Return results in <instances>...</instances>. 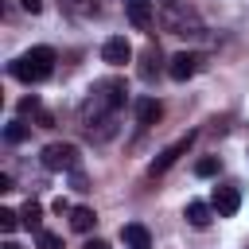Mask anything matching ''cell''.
I'll list each match as a JSON object with an SVG mask.
<instances>
[{"instance_id":"6da1fadb","label":"cell","mask_w":249,"mask_h":249,"mask_svg":"<svg viewBox=\"0 0 249 249\" xmlns=\"http://www.w3.org/2000/svg\"><path fill=\"white\" fill-rule=\"evenodd\" d=\"M51 70H54V51H51V47H31V51H23V54L8 66V74L19 78V82H47Z\"/></svg>"},{"instance_id":"7a4b0ae2","label":"cell","mask_w":249,"mask_h":249,"mask_svg":"<svg viewBox=\"0 0 249 249\" xmlns=\"http://www.w3.org/2000/svg\"><path fill=\"white\" fill-rule=\"evenodd\" d=\"M163 8H167V12H163V23H167V31H171V35L198 39V35L206 31L195 8H187V4H179V0H171V4H163Z\"/></svg>"},{"instance_id":"3957f363","label":"cell","mask_w":249,"mask_h":249,"mask_svg":"<svg viewBox=\"0 0 249 249\" xmlns=\"http://www.w3.org/2000/svg\"><path fill=\"white\" fill-rule=\"evenodd\" d=\"M78 163H82V156H78L74 144H47L43 148V167L47 171H78Z\"/></svg>"},{"instance_id":"277c9868","label":"cell","mask_w":249,"mask_h":249,"mask_svg":"<svg viewBox=\"0 0 249 249\" xmlns=\"http://www.w3.org/2000/svg\"><path fill=\"white\" fill-rule=\"evenodd\" d=\"M195 136H198V132H187V136H179L175 144H167V148H163V152H160V156L152 160L148 175H152V179H156V175H163V171H167V167H171V163H175V160H179V156H183V152H187V148L195 144Z\"/></svg>"},{"instance_id":"5b68a950","label":"cell","mask_w":249,"mask_h":249,"mask_svg":"<svg viewBox=\"0 0 249 249\" xmlns=\"http://www.w3.org/2000/svg\"><path fill=\"white\" fill-rule=\"evenodd\" d=\"M132 58V43L124 39V35H109L105 43H101V62H109V66H124Z\"/></svg>"},{"instance_id":"8992f818","label":"cell","mask_w":249,"mask_h":249,"mask_svg":"<svg viewBox=\"0 0 249 249\" xmlns=\"http://www.w3.org/2000/svg\"><path fill=\"white\" fill-rule=\"evenodd\" d=\"M198 66H202V58H198L195 51H179V54H171V62H167V74H171L175 82H187V78L198 74Z\"/></svg>"},{"instance_id":"52a82bcc","label":"cell","mask_w":249,"mask_h":249,"mask_svg":"<svg viewBox=\"0 0 249 249\" xmlns=\"http://www.w3.org/2000/svg\"><path fill=\"white\" fill-rule=\"evenodd\" d=\"M210 206H214V214H222V218H233V214L241 210V195H237V187H214V195H210Z\"/></svg>"},{"instance_id":"ba28073f","label":"cell","mask_w":249,"mask_h":249,"mask_svg":"<svg viewBox=\"0 0 249 249\" xmlns=\"http://www.w3.org/2000/svg\"><path fill=\"white\" fill-rule=\"evenodd\" d=\"M124 16L132 19V27L148 31L152 19H156V0H124Z\"/></svg>"},{"instance_id":"9c48e42d","label":"cell","mask_w":249,"mask_h":249,"mask_svg":"<svg viewBox=\"0 0 249 249\" xmlns=\"http://www.w3.org/2000/svg\"><path fill=\"white\" fill-rule=\"evenodd\" d=\"M121 241H124L128 249H152V233H148V226H140V222L121 226Z\"/></svg>"},{"instance_id":"30bf717a","label":"cell","mask_w":249,"mask_h":249,"mask_svg":"<svg viewBox=\"0 0 249 249\" xmlns=\"http://www.w3.org/2000/svg\"><path fill=\"white\" fill-rule=\"evenodd\" d=\"M160 117H163V105H160L156 97H140V101H136V124L152 128V124H156Z\"/></svg>"},{"instance_id":"8fae6325","label":"cell","mask_w":249,"mask_h":249,"mask_svg":"<svg viewBox=\"0 0 249 249\" xmlns=\"http://www.w3.org/2000/svg\"><path fill=\"white\" fill-rule=\"evenodd\" d=\"M160 66H163L160 47H156V43H152V47H144V54H140V78H144V82H152V78L160 74Z\"/></svg>"},{"instance_id":"7c38bea8","label":"cell","mask_w":249,"mask_h":249,"mask_svg":"<svg viewBox=\"0 0 249 249\" xmlns=\"http://www.w3.org/2000/svg\"><path fill=\"white\" fill-rule=\"evenodd\" d=\"M19 113H23V117H35V124H39V128H51V124H54V117L39 105V97H35V93L19 101Z\"/></svg>"},{"instance_id":"4fadbf2b","label":"cell","mask_w":249,"mask_h":249,"mask_svg":"<svg viewBox=\"0 0 249 249\" xmlns=\"http://www.w3.org/2000/svg\"><path fill=\"white\" fill-rule=\"evenodd\" d=\"M183 214H187V222H191L195 230H206V226H210V218H214V206L195 198V202H187V210H183Z\"/></svg>"},{"instance_id":"5bb4252c","label":"cell","mask_w":249,"mask_h":249,"mask_svg":"<svg viewBox=\"0 0 249 249\" xmlns=\"http://www.w3.org/2000/svg\"><path fill=\"white\" fill-rule=\"evenodd\" d=\"M62 12L74 19H93L97 16V0H62Z\"/></svg>"},{"instance_id":"9a60e30c","label":"cell","mask_w":249,"mask_h":249,"mask_svg":"<svg viewBox=\"0 0 249 249\" xmlns=\"http://www.w3.org/2000/svg\"><path fill=\"white\" fill-rule=\"evenodd\" d=\"M70 226H74L78 233H89V230L97 226V214H93L89 206H74V210H70Z\"/></svg>"},{"instance_id":"2e32d148","label":"cell","mask_w":249,"mask_h":249,"mask_svg":"<svg viewBox=\"0 0 249 249\" xmlns=\"http://www.w3.org/2000/svg\"><path fill=\"white\" fill-rule=\"evenodd\" d=\"M19 222H23V226H27V230H35V233H39V230H43V206H39V202H31V198H27V206H23V210H19Z\"/></svg>"},{"instance_id":"e0dca14e","label":"cell","mask_w":249,"mask_h":249,"mask_svg":"<svg viewBox=\"0 0 249 249\" xmlns=\"http://www.w3.org/2000/svg\"><path fill=\"white\" fill-rule=\"evenodd\" d=\"M27 132H31V128H27L23 121H12V124L4 128V140H8V144H23V140H27Z\"/></svg>"},{"instance_id":"ac0fdd59","label":"cell","mask_w":249,"mask_h":249,"mask_svg":"<svg viewBox=\"0 0 249 249\" xmlns=\"http://www.w3.org/2000/svg\"><path fill=\"white\" fill-rule=\"evenodd\" d=\"M195 175H198V179H210V175H218V156H202V160L195 163Z\"/></svg>"},{"instance_id":"d6986e66","label":"cell","mask_w":249,"mask_h":249,"mask_svg":"<svg viewBox=\"0 0 249 249\" xmlns=\"http://www.w3.org/2000/svg\"><path fill=\"white\" fill-rule=\"evenodd\" d=\"M35 245H39V249H62V237L51 233V230H39V233H35Z\"/></svg>"},{"instance_id":"ffe728a7","label":"cell","mask_w":249,"mask_h":249,"mask_svg":"<svg viewBox=\"0 0 249 249\" xmlns=\"http://www.w3.org/2000/svg\"><path fill=\"white\" fill-rule=\"evenodd\" d=\"M16 226H19V214H16V210H0V230H4V233H12Z\"/></svg>"},{"instance_id":"44dd1931","label":"cell","mask_w":249,"mask_h":249,"mask_svg":"<svg viewBox=\"0 0 249 249\" xmlns=\"http://www.w3.org/2000/svg\"><path fill=\"white\" fill-rule=\"evenodd\" d=\"M19 8L31 12V16H39V12H43V0H19Z\"/></svg>"},{"instance_id":"7402d4cb","label":"cell","mask_w":249,"mask_h":249,"mask_svg":"<svg viewBox=\"0 0 249 249\" xmlns=\"http://www.w3.org/2000/svg\"><path fill=\"white\" fill-rule=\"evenodd\" d=\"M70 210H74V206H70L66 198H54V214H70Z\"/></svg>"},{"instance_id":"603a6c76","label":"cell","mask_w":249,"mask_h":249,"mask_svg":"<svg viewBox=\"0 0 249 249\" xmlns=\"http://www.w3.org/2000/svg\"><path fill=\"white\" fill-rule=\"evenodd\" d=\"M82 249H109V245H105V241H101V237H93V241H86V245H82Z\"/></svg>"},{"instance_id":"cb8c5ba5","label":"cell","mask_w":249,"mask_h":249,"mask_svg":"<svg viewBox=\"0 0 249 249\" xmlns=\"http://www.w3.org/2000/svg\"><path fill=\"white\" fill-rule=\"evenodd\" d=\"M4 249H19V245H16V241H4Z\"/></svg>"},{"instance_id":"d4e9b609","label":"cell","mask_w":249,"mask_h":249,"mask_svg":"<svg viewBox=\"0 0 249 249\" xmlns=\"http://www.w3.org/2000/svg\"><path fill=\"white\" fill-rule=\"evenodd\" d=\"M160 4H171V0H160Z\"/></svg>"}]
</instances>
